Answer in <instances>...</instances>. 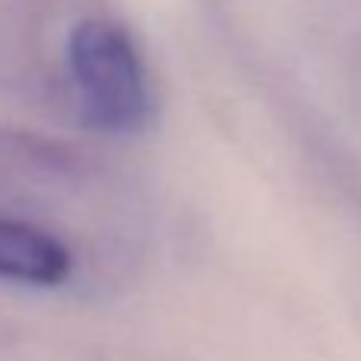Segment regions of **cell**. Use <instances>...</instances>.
Here are the masks:
<instances>
[{
  "label": "cell",
  "mask_w": 361,
  "mask_h": 361,
  "mask_svg": "<svg viewBox=\"0 0 361 361\" xmlns=\"http://www.w3.org/2000/svg\"><path fill=\"white\" fill-rule=\"evenodd\" d=\"M68 71L96 131L131 135L154 116V93L131 32L112 20H83L68 35Z\"/></svg>",
  "instance_id": "1"
},
{
  "label": "cell",
  "mask_w": 361,
  "mask_h": 361,
  "mask_svg": "<svg viewBox=\"0 0 361 361\" xmlns=\"http://www.w3.org/2000/svg\"><path fill=\"white\" fill-rule=\"evenodd\" d=\"M71 275V252L58 237L20 218L0 214V279L55 288Z\"/></svg>",
  "instance_id": "2"
}]
</instances>
